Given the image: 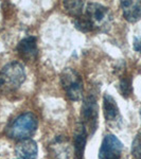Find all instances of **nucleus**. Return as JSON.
<instances>
[{"instance_id": "1", "label": "nucleus", "mask_w": 141, "mask_h": 159, "mask_svg": "<svg viewBox=\"0 0 141 159\" xmlns=\"http://www.w3.org/2000/svg\"><path fill=\"white\" fill-rule=\"evenodd\" d=\"M25 80V70L22 64L11 61L4 65L0 70V92L15 91Z\"/></svg>"}, {"instance_id": "2", "label": "nucleus", "mask_w": 141, "mask_h": 159, "mask_svg": "<svg viewBox=\"0 0 141 159\" xmlns=\"http://www.w3.org/2000/svg\"><path fill=\"white\" fill-rule=\"evenodd\" d=\"M37 118L32 112H25L7 125V135L12 139L25 140L34 135L37 129Z\"/></svg>"}, {"instance_id": "3", "label": "nucleus", "mask_w": 141, "mask_h": 159, "mask_svg": "<svg viewBox=\"0 0 141 159\" xmlns=\"http://www.w3.org/2000/svg\"><path fill=\"white\" fill-rule=\"evenodd\" d=\"M84 16L88 19L93 30H100L102 32H107L112 24V14L108 7L100 3H87Z\"/></svg>"}, {"instance_id": "4", "label": "nucleus", "mask_w": 141, "mask_h": 159, "mask_svg": "<svg viewBox=\"0 0 141 159\" xmlns=\"http://www.w3.org/2000/svg\"><path fill=\"white\" fill-rule=\"evenodd\" d=\"M61 83L66 96L71 101H79L83 98L84 84L80 73L72 68H66L61 73Z\"/></svg>"}, {"instance_id": "5", "label": "nucleus", "mask_w": 141, "mask_h": 159, "mask_svg": "<svg viewBox=\"0 0 141 159\" xmlns=\"http://www.w3.org/2000/svg\"><path fill=\"white\" fill-rule=\"evenodd\" d=\"M99 118V107L97 99L94 96L86 97L81 109V120L82 124L86 127L88 134H93L98 126Z\"/></svg>"}, {"instance_id": "6", "label": "nucleus", "mask_w": 141, "mask_h": 159, "mask_svg": "<svg viewBox=\"0 0 141 159\" xmlns=\"http://www.w3.org/2000/svg\"><path fill=\"white\" fill-rule=\"evenodd\" d=\"M123 145L116 136L108 134L104 137L99 151L100 159H120Z\"/></svg>"}, {"instance_id": "7", "label": "nucleus", "mask_w": 141, "mask_h": 159, "mask_svg": "<svg viewBox=\"0 0 141 159\" xmlns=\"http://www.w3.org/2000/svg\"><path fill=\"white\" fill-rule=\"evenodd\" d=\"M103 112L106 122L111 126H118L122 118L120 115L119 107L115 99L109 94H105L103 98Z\"/></svg>"}, {"instance_id": "8", "label": "nucleus", "mask_w": 141, "mask_h": 159, "mask_svg": "<svg viewBox=\"0 0 141 159\" xmlns=\"http://www.w3.org/2000/svg\"><path fill=\"white\" fill-rule=\"evenodd\" d=\"M17 52L25 61H34L37 56V43L34 36H28L21 39L17 45Z\"/></svg>"}, {"instance_id": "9", "label": "nucleus", "mask_w": 141, "mask_h": 159, "mask_svg": "<svg viewBox=\"0 0 141 159\" xmlns=\"http://www.w3.org/2000/svg\"><path fill=\"white\" fill-rule=\"evenodd\" d=\"M49 151L54 159H69L71 154L68 138L60 136L51 142Z\"/></svg>"}, {"instance_id": "10", "label": "nucleus", "mask_w": 141, "mask_h": 159, "mask_svg": "<svg viewBox=\"0 0 141 159\" xmlns=\"http://www.w3.org/2000/svg\"><path fill=\"white\" fill-rule=\"evenodd\" d=\"M15 153L19 159H35L38 153L36 142L32 139L20 140L16 144Z\"/></svg>"}, {"instance_id": "11", "label": "nucleus", "mask_w": 141, "mask_h": 159, "mask_svg": "<svg viewBox=\"0 0 141 159\" xmlns=\"http://www.w3.org/2000/svg\"><path fill=\"white\" fill-rule=\"evenodd\" d=\"M87 129L82 123H79L74 130V158L83 159L87 141Z\"/></svg>"}, {"instance_id": "12", "label": "nucleus", "mask_w": 141, "mask_h": 159, "mask_svg": "<svg viewBox=\"0 0 141 159\" xmlns=\"http://www.w3.org/2000/svg\"><path fill=\"white\" fill-rule=\"evenodd\" d=\"M123 16L130 22H136L141 18V1L123 0L121 1Z\"/></svg>"}, {"instance_id": "13", "label": "nucleus", "mask_w": 141, "mask_h": 159, "mask_svg": "<svg viewBox=\"0 0 141 159\" xmlns=\"http://www.w3.org/2000/svg\"><path fill=\"white\" fill-rule=\"evenodd\" d=\"M64 7H65L66 11L69 14L74 16L75 18L82 16L85 11L86 3L83 1H74V0H70V1H64Z\"/></svg>"}, {"instance_id": "14", "label": "nucleus", "mask_w": 141, "mask_h": 159, "mask_svg": "<svg viewBox=\"0 0 141 159\" xmlns=\"http://www.w3.org/2000/svg\"><path fill=\"white\" fill-rule=\"evenodd\" d=\"M74 25L78 30H80L81 32H84V33H87V32H90V31L93 30L92 25H90V22L88 21V19L84 16V14L82 16L78 17L74 20Z\"/></svg>"}, {"instance_id": "15", "label": "nucleus", "mask_w": 141, "mask_h": 159, "mask_svg": "<svg viewBox=\"0 0 141 159\" xmlns=\"http://www.w3.org/2000/svg\"><path fill=\"white\" fill-rule=\"evenodd\" d=\"M119 91L125 98L132 93V80L130 78H122L119 83Z\"/></svg>"}, {"instance_id": "16", "label": "nucleus", "mask_w": 141, "mask_h": 159, "mask_svg": "<svg viewBox=\"0 0 141 159\" xmlns=\"http://www.w3.org/2000/svg\"><path fill=\"white\" fill-rule=\"evenodd\" d=\"M132 154L134 159H141V134H138L133 141Z\"/></svg>"}, {"instance_id": "17", "label": "nucleus", "mask_w": 141, "mask_h": 159, "mask_svg": "<svg viewBox=\"0 0 141 159\" xmlns=\"http://www.w3.org/2000/svg\"><path fill=\"white\" fill-rule=\"evenodd\" d=\"M134 49L137 52L141 53V37L140 36H136L134 38Z\"/></svg>"}, {"instance_id": "18", "label": "nucleus", "mask_w": 141, "mask_h": 159, "mask_svg": "<svg viewBox=\"0 0 141 159\" xmlns=\"http://www.w3.org/2000/svg\"><path fill=\"white\" fill-rule=\"evenodd\" d=\"M140 119H141V108H140Z\"/></svg>"}]
</instances>
